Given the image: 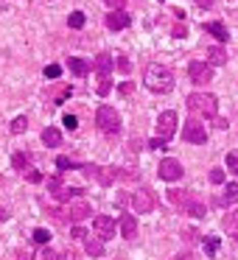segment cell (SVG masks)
Returning <instances> with one entry per match:
<instances>
[{"instance_id": "obj_36", "label": "cell", "mask_w": 238, "mask_h": 260, "mask_svg": "<svg viewBox=\"0 0 238 260\" xmlns=\"http://www.w3.org/2000/svg\"><path fill=\"white\" fill-rule=\"evenodd\" d=\"M48 187H51V190L56 193L59 187H62V179H59V176H51V179H48Z\"/></svg>"}, {"instance_id": "obj_44", "label": "cell", "mask_w": 238, "mask_h": 260, "mask_svg": "<svg viewBox=\"0 0 238 260\" xmlns=\"http://www.w3.org/2000/svg\"><path fill=\"white\" fill-rule=\"evenodd\" d=\"M157 3H165V0H157Z\"/></svg>"}, {"instance_id": "obj_34", "label": "cell", "mask_w": 238, "mask_h": 260, "mask_svg": "<svg viewBox=\"0 0 238 260\" xmlns=\"http://www.w3.org/2000/svg\"><path fill=\"white\" fill-rule=\"evenodd\" d=\"M37 260H59V254L53 252V249H42V252L37 254Z\"/></svg>"}, {"instance_id": "obj_27", "label": "cell", "mask_w": 238, "mask_h": 260, "mask_svg": "<svg viewBox=\"0 0 238 260\" xmlns=\"http://www.w3.org/2000/svg\"><path fill=\"white\" fill-rule=\"evenodd\" d=\"M62 126L68 132H76V126H79V118H76V115H65L62 118Z\"/></svg>"}, {"instance_id": "obj_25", "label": "cell", "mask_w": 238, "mask_h": 260, "mask_svg": "<svg viewBox=\"0 0 238 260\" xmlns=\"http://www.w3.org/2000/svg\"><path fill=\"white\" fill-rule=\"evenodd\" d=\"M25 129H28V120L25 118H14L12 120V135H23Z\"/></svg>"}, {"instance_id": "obj_9", "label": "cell", "mask_w": 238, "mask_h": 260, "mask_svg": "<svg viewBox=\"0 0 238 260\" xmlns=\"http://www.w3.org/2000/svg\"><path fill=\"white\" fill-rule=\"evenodd\" d=\"M188 73H191V81H193V84H207V81L213 79V68H210L207 62H191Z\"/></svg>"}, {"instance_id": "obj_15", "label": "cell", "mask_w": 238, "mask_h": 260, "mask_svg": "<svg viewBox=\"0 0 238 260\" xmlns=\"http://www.w3.org/2000/svg\"><path fill=\"white\" fill-rule=\"evenodd\" d=\"M42 143H45L48 148H56L59 143H62V135H59V129H53V126H48V129L42 132Z\"/></svg>"}, {"instance_id": "obj_12", "label": "cell", "mask_w": 238, "mask_h": 260, "mask_svg": "<svg viewBox=\"0 0 238 260\" xmlns=\"http://www.w3.org/2000/svg\"><path fill=\"white\" fill-rule=\"evenodd\" d=\"M68 215L73 221H84V218H90V215H93V210H90V204H87V202H76V204H70V207H68Z\"/></svg>"}, {"instance_id": "obj_23", "label": "cell", "mask_w": 238, "mask_h": 260, "mask_svg": "<svg viewBox=\"0 0 238 260\" xmlns=\"http://www.w3.org/2000/svg\"><path fill=\"white\" fill-rule=\"evenodd\" d=\"M224 230L227 232H235V235H238V210H235V213H227L224 215Z\"/></svg>"}, {"instance_id": "obj_29", "label": "cell", "mask_w": 238, "mask_h": 260, "mask_svg": "<svg viewBox=\"0 0 238 260\" xmlns=\"http://www.w3.org/2000/svg\"><path fill=\"white\" fill-rule=\"evenodd\" d=\"M227 168H230L232 174H238V151H230V154H227Z\"/></svg>"}, {"instance_id": "obj_43", "label": "cell", "mask_w": 238, "mask_h": 260, "mask_svg": "<svg viewBox=\"0 0 238 260\" xmlns=\"http://www.w3.org/2000/svg\"><path fill=\"white\" fill-rule=\"evenodd\" d=\"M176 260H193V257H191V254H180Z\"/></svg>"}, {"instance_id": "obj_32", "label": "cell", "mask_w": 238, "mask_h": 260, "mask_svg": "<svg viewBox=\"0 0 238 260\" xmlns=\"http://www.w3.org/2000/svg\"><path fill=\"white\" fill-rule=\"evenodd\" d=\"M23 176H25L28 182H42V174H40V171H34V168H25Z\"/></svg>"}, {"instance_id": "obj_18", "label": "cell", "mask_w": 238, "mask_h": 260, "mask_svg": "<svg viewBox=\"0 0 238 260\" xmlns=\"http://www.w3.org/2000/svg\"><path fill=\"white\" fill-rule=\"evenodd\" d=\"M70 73L73 76H87L90 73V62H87V59H70Z\"/></svg>"}, {"instance_id": "obj_4", "label": "cell", "mask_w": 238, "mask_h": 260, "mask_svg": "<svg viewBox=\"0 0 238 260\" xmlns=\"http://www.w3.org/2000/svg\"><path fill=\"white\" fill-rule=\"evenodd\" d=\"M96 123H98V129L104 132V135H118L121 132V115L115 112L112 107H98V112H96Z\"/></svg>"}, {"instance_id": "obj_35", "label": "cell", "mask_w": 238, "mask_h": 260, "mask_svg": "<svg viewBox=\"0 0 238 260\" xmlns=\"http://www.w3.org/2000/svg\"><path fill=\"white\" fill-rule=\"evenodd\" d=\"M56 168H59V171H68V168H73V162H70L68 157H59V159H56Z\"/></svg>"}, {"instance_id": "obj_22", "label": "cell", "mask_w": 238, "mask_h": 260, "mask_svg": "<svg viewBox=\"0 0 238 260\" xmlns=\"http://www.w3.org/2000/svg\"><path fill=\"white\" fill-rule=\"evenodd\" d=\"M79 187H59V190L56 193H53V196H56L59 199V202H70V199H76V196H79Z\"/></svg>"}, {"instance_id": "obj_5", "label": "cell", "mask_w": 238, "mask_h": 260, "mask_svg": "<svg viewBox=\"0 0 238 260\" xmlns=\"http://www.w3.org/2000/svg\"><path fill=\"white\" fill-rule=\"evenodd\" d=\"M182 140L204 146V143H207V129H204L199 120H188V123H182Z\"/></svg>"}, {"instance_id": "obj_11", "label": "cell", "mask_w": 238, "mask_h": 260, "mask_svg": "<svg viewBox=\"0 0 238 260\" xmlns=\"http://www.w3.org/2000/svg\"><path fill=\"white\" fill-rule=\"evenodd\" d=\"M129 23H132V17L124 12V9H115V12H109V14H107V28H112V31L129 28Z\"/></svg>"}, {"instance_id": "obj_41", "label": "cell", "mask_w": 238, "mask_h": 260, "mask_svg": "<svg viewBox=\"0 0 238 260\" xmlns=\"http://www.w3.org/2000/svg\"><path fill=\"white\" fill-rule=\"evenodd\" d=\"M73 238H87V232L81 230V226H76V230H73Z\"/></svg>"}, {"instance_id": "obj_24", "label": "cell", "mask_w": 238, "mask_h": 260, "mask_svg": "<svg viewBox=\"0 0 238 260\" xmlns=\"http://www.w3.org/2000/svg\"><path fill=\"white\" fill-rule=\"evenodd\" d=\"M84 23H87L84 12H73V14L68 17V25H70V28H84Z\"/></svg>"}, {"instance_id": "obj_1", "label": "cell", "mask_w": 238, "mask_h": 260, "mask_svg": "<svg viewBox=\"0 0 238 260\" xmlns=\"http://www.w3.org/2000/svg\"><path fill=\"white\" fill-rule=\"evenodd\" d=\"M146 87L152 92H171L174 87V73H171L168 64H160V62H152L146 68Z\"/></svg>"}, {"instance_id": "obj_30", "label": "cell", "mask_w": 238, "mask_h": 260, "mask_svg": "<svg viewBox=\"0 0 238 260\" xmlns=\"http://www.w3.org/2000/svg\"><path fill=\"white\" fill-rule=\"evenodd\" d=\"M204 252H207V254L219 252V238H207V241H204Z\"/></svg>"}, {"instance_id": "obj_38", "label": "cell", "mask_w": 238, "mask_h": 260, "mask_svg": "<svg viewBox=\"0 0 238 260\" xmlns=\"http://www.w3.org/2000/svg\"><path fill=\"white\" fill-rule=\"evenodd\" d=\"M118 68H121V70H124V73H129V68H132V64H129V62H126V59H124V56H121V59H118Z\"/></svg>"}, {"instance_id": "obj_3", "label": "cell", "mask_w": 238, "mask_h": 260, "mask_svg": "<svg viewBox=\"0 0 238 260\" xmlns=\"http://www.w3.org/2000/svg\"><path fill=\"white\" fill-rule=\"evenodd\" d=\"M188 109H191L193 115H199V118H216L219 101H216V95H210V92H191V95H188Z\"/></svg>"}, {"instance_id": "obj_31", "label": "cell", "mask_w": 238, "mask_h": 260, "mask_svg": "<svg viewBox=\"0 0 238 260\" xmlns=\"http://www.w3.org/2000/svg\"><path fill=\"white\" fill-rule=\"evenodd\" d=\"M59 76H62V68H59V64H48L45 68V79H59Z\"/></svg>"}, {"instance_id": "obj_28", "label": "cell", "mask_w": 238, "mask_h": 260, "mask_svg": "<svg viewBox=\"0 0 238 260\" xmlns=\"http://www.w3.org/2000/svg\"><path fill=\"white\" fill-rule=\"evenodd\" d=\"M34 241L40 243V246H45V243L51 241V232L48 230H34Z\"/></svg>"}, {"instance_id": "obj_2", "label": "cell", "mask_w": 238, "mask_h": 260, "mask_svg": "<svg viewBox=\"0 0 238 260\" xmlns=\"http://www.w3.org/2000/svg\"><path fill=\"white\" fill-rule=\"evenodd\" d=\"M168 199H171V204H176L185 215H193V218H202V215H204V202L196 196V193L168 190Z\"/></svg>"}, {"instance_id": "obj_26", "label": "cell", "mask_w": 238, "mask_h": 260, "mask_svg": "<svg viewBox=\"0 0 238 260\" xmlns=\"http://www.w3.org/2000/svg\"><path fill=\"white\" fill-rule=\"evenodd\" d=\"M109 90H112L109 76H101V79H98V95H109Z\"/></svg>"}, {"instance_id": "obj_21", "label": "cell", "mask_w": 238, "mask_h": 260, "mask_svg": "<svg viewBox=\"0 0 238 260\" xmlns=\"http://www.w3.org/2000/svg\"><path fill=\"white\" fill-rule=\"evenodd\" d=\"M28 162H31V154L28 151H17V154H14V157H12V165H14V168H17V171H25V168H28Z\"/></svg>"}, {"instance_id": "obj_39", "label": "cell", "mask_w": 238, "mask_h": 260, "mask_svg": "<svg viewBox=\"0 0 238 260\" xmlns=\"http://www.w3.org/2000/svg\"><path fill=\"white\" fill-rule=\"evenodd\" d=\"M185 34H188L185 25H174V37H185Z\"/></svg>"}, {"instance_id": "obj_17", "label": "cell", "mask_w": 238, "mask_h": 260, "mask_svg": "<svg viewBox=\"0 0 238 260\" xmlns=\"http://www.w3.org/2000/svg\"><path fill=\"white\" fill-rule=\"evenodd\" d=\"M235 202H238V185L230 182V185L224 187V193L219 196V204H235Z\"/></svg>"}, {"instance_id": "obj_42", "label": "cell", "mask_w": 238, "mask_h": 260, "mask_svg": "<svg viewBox=\"0 0 238 260\" xmlns=\"http://www.w3.org/2000/svg\"><path fill=\"white\" fill-rule=\"evenodd\" d=\"M196 3H199L202 9H210V6H213V0H196Z\"/></svg>"}, {"instance_id": "obj_13", "label": "cell", "mask_w": 238, "mask_h": 260, "mask_svg": "<svg viewBox=\"0 0 238 260\" xmlns=\"http://www.w3.org/2000/svg\"><path fill=\"white\" fill-rule=\"evenodd\" d=\"M121 235H124L126 241L137 238V221H135V215H121Z\"/></svg>"}, {"instance_id": "obj_6", "label": "cell", "mask_w": 238, "mask_h": 260, "mask_svg": "<svg viewBox=\"0 0 238 260\" xmlns=\"http://www.w3.org/2000/svg\"><path fill=\"white\" fill-rule=\"evenodd\" d=\"M154 204H157V199H154V193L146 190V187L132 193V207H135V213H152Z\"/></svg>"}, {"instance_id": "obj_20", "label": "cell", "mask_w": 238, "mask_h": 260, "mask_svg": "<svg viewBox=\"0 0 238 260\" xmlns=\"http://www.w3.org/2000/svg\"><path fill=\"white\" fill-rule=\"evenodd\" d=\"M84 249H87V254H93V257L104 254V243L98 241V238H87V241H84Z\"/></svg>"}, {"instance_id": "obj_33", "label": "cell", "mask_w": 238, "mask_h": 260, "mask_svg": "<svg viewBox=\"0 0 238 260\" xmlns=\"http://www.w3.org/2000/svg\"><path fill=\"white\" fill-rule=\"evenodd\" d=\"M210 182H213V185H221V182H224V171L213 168V171H210Z\"/></svg>"}, {"instance_id": "obj_16", "label": "cell", "mask_w": 238, "mask_h": 260, "mask_svg": "<svg viewBox=\"0 0 238 260\" xmlns=\"http://www.w3.org/2000/svg\"><path fill=\"white\" fill-rule=\"evenodd\" d=\"M207 59H210V68H213V64H224L227 62V51H224V48H221V45H213V48H210V51H207Z\"/></svg>"}, {"instance_id": "obj_40", "label": "cell", "mask_w": 238, "mask_h": 260, "mask_svg": "<svg viewBox=\"0 0 238 260\" xmlns=\"http://www.w3.org/2000/svg\"><path fill=\"white\" fill-rule=\"evenodd\" d=\"M148 146H152V148H165V140H160V137H154V140L148 143Z\"/></svg>"}, {"instance_id": "obj_14", "label": "cell", "mask_w": 238, "mask_h": 260, "mask_svg": "<svg viewBox=\"0 0 238 260\" xmlns=\"http://www.w3.org/2000/svg\"><path fill=\"white\" fill-rule=\"evenodd\" d=\"M112 64H115V59L109 56V53H98L96 62H93V68H96V73H98V76H109Z\"/></svg>"}, {"instance_id": "obj_10", "label": "cell", "mask_w": 238, "mask_h": 260, "mask_svg": "<svg viewBox=\"0 0 238 260\" xmlns=\"http://www.w3.org/2000/svg\"><path fill=\"white\" fill-rule=\"evenodd\" d=\"M93 230L98 232V238H115V221L109 215H96L93 218Z\"/></svg>"}, {"instance_id": "obj_19", "label": "cell", "mask_w": 238, "mask_h": 260, "mask_svg": "<svg viewBox=\"0 0 238 260\" xmlns=\"http://www.w3.org/2000/svg\"><path fill=\"white\" fill-rule=\"evenodd\" d=\"M202 28L207 31V34H213V37H216V40H219V42H224V40H227V28H224V25H221V23H204Z\"/></svg>"}, {"instance_id": "obj_37", "label": "cell", "mask_w": 238, "mask_h": 260, "mask_svg": "<svg viewBox=\"0 0 238 260\" xmlns=\"http://www.w3.org/2000/svg\"><path fill=\"white\" fill-rule=\"evenodd\" d=\"M104 3H107V6L115 12V9H124V3H126V0H104Z\"/></svg>"}, {"instance_id": "obj_7", "label": "cell", "mask_w": 238, "mask_h": 260, "mask_svg": "<svg viewBox=\"0 0 238 260\" xmlns=\"http://www.w3.org/2000/svg\"><path fill=\"white\" fill-rule=\"evenodd\" d=\"M174 132H176V112H163L157 118V135H160V140H168V137H174Z\"/></svg>"}, {"instance_id": "obj_8", "label": "cell", "mask_w": 238, "mask_h": 260, "mask_svg": "<svg viewBox=\"0 0 238 260\" xmlns=\"http://www.w3.org/2000/svg\"><path fill=\"white\" fill-rule=\"evenodd\" d=\"M157 174H160V179H165V182H176L182 176V165L176 162L174 157H165L163 162H160Z\"/></svg>"}]
</instances>
